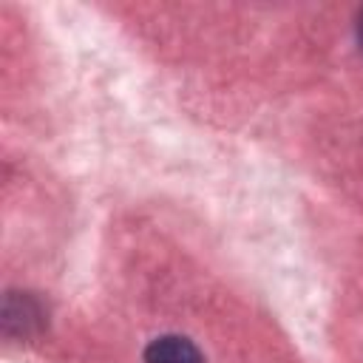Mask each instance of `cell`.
Returning <instances> with one entry per match:
<instances>
[{"mask_svg": "<svg viewBox=\"0 0 363 363\" xmlns=\"http://www.w3.org/2000/svg\"><path fill=\"white\" fill-rule=\"evenodd\" d=\"M45 326L43 303L28 292H9L3 301V332L9 337H34Z\"/></svg>", "mask_w": 363, "mask_h": 363, "instance_id": "cell-1", "label": "cell"}, {"mask_svg": "<svg viewBox=\"0 0 363 363\" xmlns=\"http://www.w3.org/2000/svg\"><path fill=\"white\" fill-rule=\"evenodd\" d=\"M145 363H207L201 349L184 335H162L147 343Z\"/></svg>", "mask_w": 363, "mask_h": 363, "instance_id": "cell-2", "label": "cell"}, {"mask_svg": "<svg viewBox=\"0 0 363 363\" xmlns=\"http://www.w3.org/2000/svg\"><path fill=\"white\" fill-rule=\"evenodd\" d=\"M357 43H360V48H363V11L357 14Z\"/></svg>", "mask_w": 363, "mask_h": 363, "instance_id": "cell-3", "label": "cell"}]
</instances>
